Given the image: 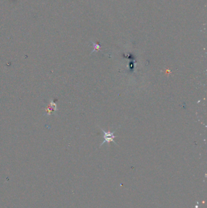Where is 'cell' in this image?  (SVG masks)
Returning a JSON list of instances; mask_svg holds the SVG:
<instances>
[{
	"label": "cell",
	"instance_id": "6da1fadb",
	"mask_svg": "<svg viewBox=\"0 0 207 208\" xmlns=\"http://www.w3.org/2000/svg\"><path fill=\"white\" fill-rule=\"evenodd\" d=\"M119 127H120V126H119L117 128H116L115 130H114L112 132H110V131L106 132V131H105L103 128H100V129H101V130H102V131L103 132V138H104V141H103V142L100 144V146L103 145L105 142L107 143V144H109V143L111 142H112L114 144L117 145V143L116 142V141H114V139H115L116 137H117V136H114V133H115V131H116Z\"/></svg>",
	"mask_w": 207,
	"mask_h": 208
},
{
	"label": "cell",
	"instance_id": "7a4b0ae2",
	"mask_svg": "<svg viewBox=\"0 0 207 208\" xmlns=\"http://www.w3.org/2000/svg\"><path fill=\"white\" fill-rule=\"evenodd\" d=\"M92 43H93L94 49H93V50L91 52V54H92L93 52H95V51H97L100 50V48H101V46H100V45H99V44H97V43H94V42H92Z\"/></svg>",
	"mask_w": 207,
	"mask_h": 208
}]
</instances>
